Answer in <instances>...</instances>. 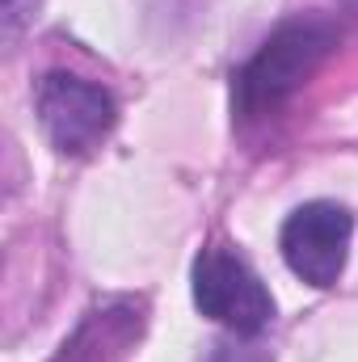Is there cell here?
<instances>
[{
    "mask_svg": "<svg viewBox=\"0 0 358 362\" xmlns=\"http://www.w3.org/2000/svg\"><path fill=\"white\" fill-rule=\"evenodd\" d=\"M34 114H38V127L59 156H89L114 131L118 101L110 97V89L93 85L85 76L47 72L34 93Z\"/></svg>",
    "mask_w": 358,
    "mask_h": 362,
    "instance_id": "3957f363",
    "label": "cell"
},
{
    "mask_svg": "<svg viewBox=\"0 0 358 362\" xmlns=\"http://www.w3.org/2000/svg\"><path fill=\"white\" fill-rule=\"evenodd\" d=\"M350 240H354V215L329 198L295 206L278 232L287 270L321 291L342 278L346 257H350Z\"/></svg>",
    "mask_w": 358,
    "mask_h": 362,
    "instance_id": "277c9868",
    "label": "cell"
},
{
    "mask_svg": "<svg viewBox=\"0 0 358 362\" xmlns=\"http://www.w3.org/2000/svg\"><path fill=\"white\" fill-rule=\"evenodd\" d=\"M0 4H4V21H8V30H13V25H17V4H21V0H0Z\"/></svg>",
    "mask_w": 358,
    "mask_h": 362,
    "instance_id": "5b68a950",
    "label": "cell"
},
{
    "mask_svg": "<svg viewBox=\"0 0 358 362\" xmlns=\"http://www.w3.org/2000/svg\"><path fill=\"white\" fill-rule=\"evenodd\" d=\"M337 47V25L329 17H291L282 21L262 51L236 72V114L241 118H266L278 105H287L295 93L304 89V81L325 64V55Z\"/></svg>",
    "mask_w": 358,
    "mask_h": 362,
    "instance_id": "6da1fadb",
    "label": "cell"
},
{
    "mask_svg": "<svg viewBox=\"0 0 358 362\" xmlns=\"http://www.w3.org/2000/svg\"><path fill=\"white\" fill-rule=\"evenodd\" d=\"M190 291L194 308L207 320L224 325L232 337H258L274 320V295L266 291V282L249 270L245 257H236L224 245H207L194 257Z\"/></svg>",
    "mask_w": 358,
    "mask_h": 362,
    "instance_id": "7a4b0ae2",
    "label": "cell"
}]
</instances>
